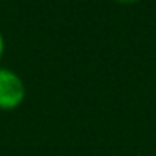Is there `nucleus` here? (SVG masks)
<instances>
[{
	"label": "nucleus",
	"mask_w": 156,
	"mask_h": 156,
	"mask_svg": "<svg viewBox=\"0 0 156 156\" xmlns=\"http://www.w3.org/2000/svg\"><path fill=\"white\" fill-rule=\"evenodd\" d=\"M27 89L22 77L9 67H0V109L14 111L25 101Z\"/></svg>",
	"instance_id": "nucleus-1"
},
{
	"label": "nucleus",
	"mask_w": 156,
	"mask_h": 156,
	"mask_svg": "<svg viewBox=\"0 0 156 156\" xmlns=\"http://www.w3.org/2000/svg\"><path fill=\"white\" fill-rule=\"evenodd\" d=\"M114 2H118V4H124V5H131V4H138V2H141V0H114Z\"/></svg>",
	"instance_id": "nucleus-3"
},
{
	"label": "nucleus",
	"mask_w": 156,
	"mask_h": 156,
	"mask_svg": "<svg viewBox=\"0 0 156 156\" xmlns=\"http://www.w3.org/2000/svg\"><path fill=\"white\" fill-rule=\"evenodd\" d=\"M4 54H5V39H4V34H2V30H0V61H2Z\"/></svg>",
	"instance_id": "nucleus-2"
}]
</instances>
